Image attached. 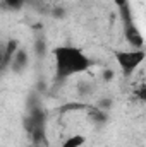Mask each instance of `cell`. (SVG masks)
I'll list each match as a JSON object with an SVG mask.
<instances>
[{"mask_svg": "<svg viewBox=\"0 0 146 147\" xmlns=\"http://www.w3.org/2000/svg\"><path fill=\"white\" fill-rule=\"evenodd\" d=\"M146 58L145 48H131V50H119L115 51V60L124 75L132 74Z\"/></svg>", "mask_w": 146, "mask_h": 147, "instance_id": "obj_2", "label": "cell"}, {"mask_svg": "<svg viewBox=\"0 0 146 147\" xmlns=\"http://www.w3.org/2000/svg\"><path fill=\"white\" fill-rule=\"evenodd\" d=\"M52 57L55 62L57 79H67L76 74H83L91 67V58L81 48L72 45L55 46L52 50Z\"/></svg>", "mask_w": 146, "mask_h": 147, "instance_id": "obj_1", "label": "cell"}, {"mask_svg": "<svg viewBox=\"0 0 146 147\" xmlns=\"http://www.w3.org/2000/svg\"><path fill=\"white\" fill-rule=\"evenodd\" d=\"M35 51H36L40 57H43V55H45L46 48H45V43H43V41H38L36 45H35Z\"/></svg>", "mask_w": 146, "mask_h": 147, "instance_id": "obj_8", "label": "cell"}, {"mask_svg": "<svg viewBox=\"0 0 146 147\" xmlns=\"http://www.w3.org/2000/svg\"><path fill=\"white\" fill-rule=\"evenodd\" d=\"M84 142H86V137H84V135L74 134V135H71V137H67V139L62 142L60 147H83Z\"/></svg>", "mask_w": 146, "mask_h": 147, "instance_id": "obj_5", "label": "cell"}, {"mask_svg": "<svg viewBox=\"0 0 146 147\" xmlns=\"http://www.w3.org/2000/svg\"><path fill=\"white\" fill-rule=\"evenodd\" d=\"M3 5L10 10H19L24 5V0H3Z\"/></svg>", "mask_w": 146, "mask_h": 147, "instance_id": "obj_6", "label": "cell"}, {"mask_svg": "<svg viewBox=\"0 0 146 147\" xmlns=\"http://www.w3.org/2000/svg\"><path fill=\"white\" fill-rule=\"evenodd\" d=\"M124 34H126L127 43H129L132 48H143V46H145V38H143V34L139 33V29L136 28L134 22L124 26Z\"/></svg>", "mask_w": 146, "mask_h": 147, "instance_id": "obj_4", "label": "cell"}, {"mask_svg": "<svg viewBox=\"0 0 146 147\" xmlns=\"http://www.w3.org/2000/svg\"><path fill=\"white\" fill-rule=\"evenodd\" d=\"M28 63H29V55H28V51L24 50V48H17L16 50V53L12 55V58H10V63H9V67H10V70L16 74H21L26 70V67H28Z\"/></svg>", "mask_w": 146, "mask_h": 147, "instance_id": "obj_3", "label": "cell"}, {"mask_svg": "<svg viewBox=\"0 0 146 147\" xmlns=\"http://www.w3.org/2000/svg\"><path fill=\"white\" fill-rule=\"evenodd\" d=\"M89 118L95 120L96 123H105V121H107V115H105L103 111H93V113L89 115Z\"/></svg>", "mask_w": 146, "mask_h": 147, "instance_id": "obj_7", "label": "cell"}]
</instances>
